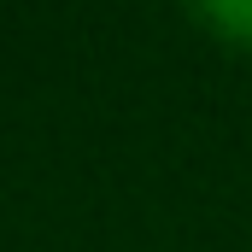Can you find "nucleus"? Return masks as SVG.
<instances>
[{
	"instance_id": "nucleus-1",
	"label": "nucleus",
	"mask_w": 252,
	"mask_h": 252,
	"mask_svg": "<svg viewBox=\"0 0 252 252\" xmlns=\"http://www.w3.org/2000/svg\"><path fill=\"white\" fill-rule=\"evenodd\" d=\"M193 24H205L229 47H252V0H205L193 6Z\"/></svg>"
}]
</instances>
